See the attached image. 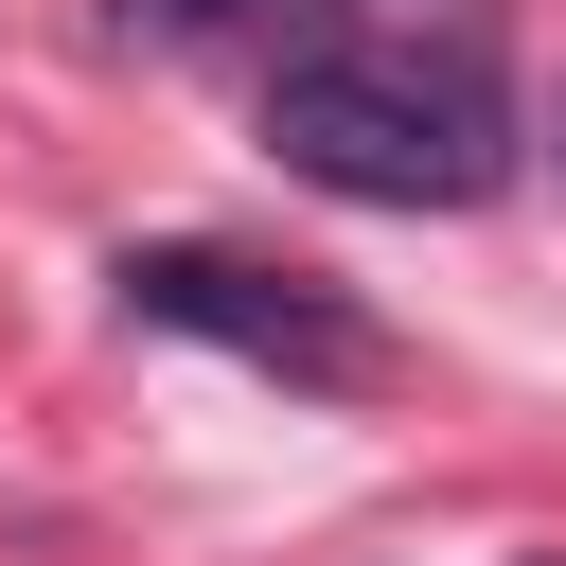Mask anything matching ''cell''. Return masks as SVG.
I'll list each match as a JSON object with an SVG mask.
<instances>
[{"label": "cell", "mask_w": 566, "mask_h": 566, "mask_svg": "<svg viewBox=\"0 0 566 566\" xmlns=\"http://www.w3.org/2000/svg\"><path fill=\"white\" fill-rule=\"evenodd\" d=\"M124 18H159V35H212V18H248V0H124Z\"/></svg>", "instance_id": "cell-3"}, {"label": "cell", "mask_w": 566, "mask_h": 566, "mask_svg": "<svg viewBox=\"0 0 566 566\" xmlns=\"http://www.w3.org/2000/svg\"><path fill=\"white\" fill-rule=\"evenodd\" d=\"M124 283V318L142 336H212V354H248V371H283V389H371L389 371V336L354 318V301H318L301 265H248V248H124L106 265Z\"/></svg>", "instance_id": "cell-2"}, {"label": "cell", "mask_w": 566, "mask_h": 566, "mask_svg": "<svg viewBox=\"0 0 566 566\" xmlns=\"http://www.w3.org/2000/svg\"><path fill=\"white\" fill-rule=\"evenodd\" d=\"M265 159L354 195V212H478L513 177V88L478 35L424 18H336L265 71Z\"/></svg>", "instance_id": "cell-1"}]
</instances>
